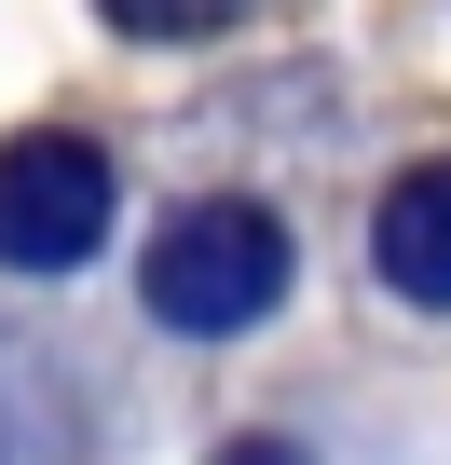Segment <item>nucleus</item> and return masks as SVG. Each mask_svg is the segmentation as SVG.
<instances>
[{"instance_id":"nucleus-5","label":"nucleus","mask_w":451,"mask_h":465,"mask_svg":"<svg viewBox=\"0 0 451 465\" xmlns=\"http://www.w3.org/2000/svg\"><path fill=\"white\" fill-rule=\"evenodd\" d=\"M110 28H137V42H219V28H247V15H274V0H96Z\"/></svg>"},{"instance_id":"nucleus-3","label":"nucleus","mask_w":451,"mask_h":465,"mask_svg":"<svg viewBox=\"0 0 451 465\" xmlns=\"http://www.w3.org/2000/svg\"><path fill=\"white\" fill-rule=\"evenodd\" d=\"M369 261H383V288H397V302H437V315H451V151H437V164H410V178L383 192Z\"/></svg>"},{"instance_id":"nucleus-2","label":"nucleus","mask_w":451,"mask_h":465,"mask_svg":"<svg viewBox=\"0 0 451 465\" xmlns=\"http://www.w3.org/2000/svg\"><path fill=\"white\" fill-rule=\"evenodd\" d=\"M96 232H110V151L42 124V137H0V261L15 274H69L96 261Z\"/></svg>"},{"instance_id":"nucleus-6","label":"nucleus","mask_w":451,"mask_h":465,"mask_svg":"<svg viewBox=\"0 0 451 465\" xmlns=\"http://www.w3.org/2000/svg\"><path fill=\"white\" fill-rule=\"evenodd\" d=\"M219 465H301L288 438H233V451H219Z\"/></svg>"},{"instance_id":"nucleus-4","label":"nucleus","mask_w":451,"mask_h":465,"mask_svg":"<svg viewBox=\"0 0 451 465\" xmlns=\"http://www.w3.org/2000/svg\"><path fill=\"white\" fill-rule=\"evenodd\" d=\"M0 465H83V411L15 329H0Z\"/></svg>"},{"instance_id":"nucleus-1","label":"nucleus","mask_w":451,"mask_h":465,"mask_svg":"<svg viewBox=\"0 0 451 465\" xmlns=\"http://www.w3.org/2000/svg\"><path fill=\"white\" fill-rule=\"evenodd\" d=\"M288 302V219L247 205V192H219V205H178L164 219V247H151V315L219 342V329H260Z\"/></svg>"}]
</instances>
